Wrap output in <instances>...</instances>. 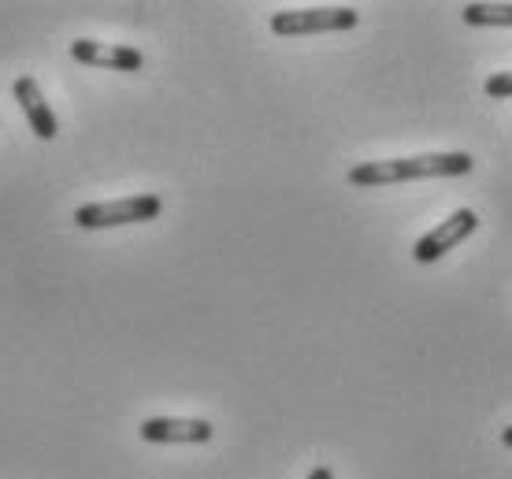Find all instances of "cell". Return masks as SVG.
Listing matches in <instances>:
<instances>
[{
  "label": "cell",
  "mask_w": 512,
  "mask_h": 479,
  "mask_svg": "<svg viewBox=\"0 0 512 479\" xmlns=\"http://www.w3.org/2000/svg\"><path fill=\"white\" fill-rule=\"evenodd\" d=\"M160 212H164V201L156 194H134V197H123V201H101V205L75 208V223L86 227V231H101V227L156 220Z\"/></svg>",
  "instance_id": "3957f363"
},
{
  "label": "cell",
  "mask_w": 512,
  "mask_h": 479,
  "mask_svg": "<svg viewBox=\"0 0 512 479\" xmlns=\"http://www.w3.org/2000/svg\"><path fill=\"white\" fill-rule=\"evenodd\" d=\"M308 479H334V472L327 465H320V468H312V472H308Z\"/></svg>",
  "instance_id": "30bf717a"
},
{
  "label": "cell",
  "mask_w": 512,
  "mask_h": 479,
  "mask_svg": "<svg viewBox=\"0 0 512 479\" xmlns=\"http://www.w3.org/2000/svg\"><path fill=\"white\" fill-rule=\"evenodd\" d=\"M360 23L357 8H286L271 15V30L279 38H305V34H334V30H353Z\"/></svg>",
  "instance_id": "7a4b0ae2"
},
{
  "label": "cell",
  "mask_w": 512,
  "mask_h": 479,
  "mask_svg": "<svg viewBox=\"0 0 512 479\" xmlns=\"http://www.w3.org/2000/svg\"><path fill=\"white\" fill-rule=\"evenodd\" d=\"M71 56L86 67H108V71H141L145 56L130 45H104V41L78 38L71 41Z\"/></svg>",
  "instance_id": "5b68a950"
},
{
  "label": "cell",
  "mask_w": 512,
  "mask_h": 479,
  "mask_svg": "<svg viewBox=\"0 0 512 479\" xmlns=\"http://www.w3.org/2000/svg\"><path fill=\"white\" fill-rule=\"evenodd\" d=\"M461 19L468 26H512V4H468Z\"/></svg>",
  "instance_id": "ba28073f"
},
{
  "label": "cell",
  "mask_w": 512,
  "mask_h": 479,
  "mask_svg": "<svg viewBox=\"0 0 512 479\" xmlns=\"http://www.w3.org/2000/svg\"><path fill=\"white\" fill-rule=\"evenodd\" d=\"M487 97H494V101H512V71H498V75L487 78Z\"/></svg>",
  "instance_id": "9c48e42d"
},
{
  "label": "cell",
  "mask_w": 512,
  "mask_h": 479,
  "mask_svg": "<svg viewBox=\"0 0 512 479\" xmlns=\"http://www.w3.org/2000/svg\"><path fill=\"white\" fill-rule=\"evenodd\" d=\"M15 101H19V108L26 112V119H30V127H34V134H38L41 142H52L56 138V116H52L49 101H45V93L38 90V82L30 75L15 78Z\"/></svg>",
  "instance_id": "52a82bcc"
},
{
  "label": "cell",
  "mask_w": 512,
  "mask_h": 479,
  "mask_svg": "<svg viewBox=\"0 0 512 479\" xmlns=\"http://www.w3.org/2000/svg\"><path fill=\"white\" fill-rule=\"evenodd\" d=\"M501 442H505V446H509V450H512V424H509V428H505V431H501Z\"/></svg>",
  "instance_id": "8fae6325"
},
{
  "label": "cell",
  "mask_w": 512,
  "mask_h": 479,
  "mask_svg": "<svg viewBox=\"0 0 512 479\" xmlns=\"http://www.w3.org/2000/svg\"><path fill=\"white\" fill-rule=\"evenodd\" d=\"M479 231V216H475L472 208H457L449 220H442L435 227V231H427L412 246V257L420 260V264H435V260H442L453 246H461L464 238H472V234Z\"/></svg>",
  "instance_id": "277c9868"
},
{
  "label": "cell",
  "mask_w": 512,
  "mask_h": 479,
  "mask_svg": "<svg viewBox=\"0 0 512 479\" xmlns=\"http://www.w3.org/2000/svg\"><path fill=\"white\" fill-rule=\"evenodd\" d=\"M472 168L475 160L468 153H423V156H401V160H364L357 168H349V186L372 190V186H390V182L468 175Z\"/></svg>",
  "instance_id": "6da1fadb"
},
{
  "label": "cell",
  "mask_w": 512,
  "mask_h": 479,
  "mask_svg": "<svg viewBox=\"0 0 512 479\" xmlns=\"http://www.w3.org/2000/svg\"><path fill=\"white\" fill-rule=\"evenodd\" d=\"M138 435L145 442H208L216 428L208 420H179V416H153L141 420Z\"/></svg>",
  "instance_id": "8992f818"
}]
</instances>
